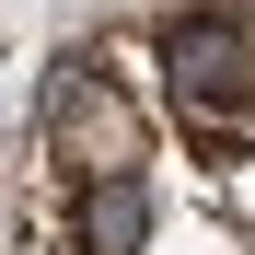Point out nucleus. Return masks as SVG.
Instances as JSON below:
<instances>
[{
  "instance_id": "obj_1",
  "label": "nucleus",
  "mask_w": 255,
  "mask_h": 255,
  "mask_svg": "<svg viewBox=\"0 0 255 255\" xmlns=\"http://www.w3.org/2000/svg\"><path fill=\"white\" fill-rule=\"evenodd\" d=\"M47 139H58L70 174H128V162H139V105H128L93 58H70L47 81Z\"/></svg>"
},
{
  "instance_id": "obj_4",
  "label": "nucleus",
  "mask_w": 255,
  "mask_h": 255,
  "mask_svg": "<svg viewBox=\"0 0 255 255\" xmlns=\"http://www.w3.org/2000/svg\"><path fill=\"white\" fill-rule=\"evenodd\" d=\"M186 151H197V162H244V128H232V116H186Z\"/></svg>"
},
{
  "instance_id": "obj_2",
  "label": "nucleus",
  "mask_w": 255,
  "mask_h": 255,
  "mask_svg": "<svg viewBox=\"0 0 255 255\" xmlns=\"http://www.w3.org/2000/svg\"><path fill=\"white\" fill-rule=\"evenodd\" d=\"M162 58H174V105L197 116H244L255 105V35L232 23V12H186L174 35H162Z\"/></svg>"
},
{
  "instance_id": "obj_3",
  "label": "nucleus",
  "mask_w": 255,
  "mask_h": 255,
  "mask_svg": "<svg viewBox=\"0 0 255 255\" xmlns=\"http://www.w3.org/2000/svg\"><path fill=\"white\" fill-rule=\"evenodd\" d=\"M70 244H81V255H139V244H151V197H139V174H81Z\"/></svg>"
}]
</instances>
